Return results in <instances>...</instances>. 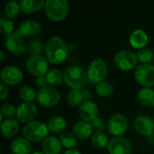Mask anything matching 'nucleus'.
I'll return each mask as SVG.
<instances>
[{
  "label": "nucleus",
  "mask_w": 154,
  "mask_h": 154,
  "mask_svg": "<svg viewBox=\"0 0 154 154\" xmlns=\"http://www.w3.org/2000/svg\"><path fill=\"white\" fill-rule=\"evenodd\" d=\"M129 128L127 117L123 114H115L107 121V130L114 136H123Z\"/></svg>",
  "instance_id": "7"
},
{
  "label": "nucleus",
  "mask_w": 154,
  "mask_h": 154,
  "mask_svg": "<svg viewBox=\"0 0 154 154\" xmlns=\"http://www.w3.org/2000/svg\"><path fill=\"white\" fill-rule=\"evenodd\" d=\"M14 113H16V109L10 103H5L1 107V115L3 116H5L7 118H12Z\"/></svg>",
  "instance_id": "37"
},
{
  "label": "nucleus",
  "mask_w": 154,
  "mask_h": 154,
  "mask_svg": "<svg viewBox=\"0 0 154 154\" xmlns=\"http://www.w3.org/2000/svg\"><path fill=\"white\" fill-rule=\"evenodd\" d=\"M46 79L48 80L49 85L52 87L60 86L64 81L63 73L58 69H51L46 74Z\"/></svg>",
  "instance_id": "27"
},
{
  "label": "nucleus",
  "mask_w": 154,
  "mask_h": 154,
  "mask_svg": "<svg viewBox=\"0 0 154 154\" xmlns=\"http://www.w3.org/2000/svg\"><path fill=\"white\" fill-rule=\"evenodd\" d=\"M49 68V61L46 57L42 55L32 56L26 63V69L28 72L33 76L41 77L46 76Z\"/></svg>",
  "instance_id": "9"
},
{
  "label": "nucleus",
  "mask_w": 154,
  "mask_h": 154,
  "mask_svg": "<svg viewBox=\"0 0 154 154\" xmlns=\"http://www.w3.org/2000/svg\"><path fill=\"white\" fill-rule=\"evenodd\" d=\"M48 132V126L41 121H32L23 127V135L29 142L43 141Z\"/></svg>",
  "instance_id": "3"
},
{
  "label": "nucleus",
  "mask_w": 154,
  "mask_h": 154,
  "mask_svg": "<svg viewBox=\"0 0 154 154\" xmlns=\"http://www.w3.org/2000/svg\"><path fill=\"white\" fill-rule=\"evenodd\" d=\"M23 78L22 70L14 66H6L1 71V79L6 85H17Z\"/></svg>",
  "instance_id": "15"
},
{
  "label": "nucleus",
  "mask_w": 154,
  "mask_h": 154,
  "mask_svg": "<svg viewBox=\"0 0 154 154\" xmlns=\"http://www.w3.org/2000/svg\"><path fill=\"white\" fill-rule=\"evenodd\" d=\"M114 62L116 67L122 70H130L134 68L136 69L138 64L137 54H134L127 50L120 51L115 55Z\"/></svg>",
  "instance_id": "8"
},
{
  "label": "nucleus",
  "mask_w": 154,
  "mask_h": 154,
  "mask_svg": "<svg viewBox=\"0 0 154 154\" xmlns=\"http://www.w3.org/2000/svg\"><path fill=\"white\" fill-rule=\"evenodd\" d=\"M5 46L8 51L15 55L22 54L26 50V43L24 38L21 36L17 32H14L13 33L5 37Z\"/></svg>",
  "instance_id": "11"
},
{
  "label": "nucleus",
  "mask_w": 154,
  "mask_h": 154,
  "mask_svg": "<svg viewBox=\"0 0 154 154\" xmlns=\"http://www.w3.org/2000/svg\"><path fill=\"white\" fill-rule=\"evenodd\" d=\"M19 130V124L14 118H7L1 124V134L5 138L14 137Z\"/></svg>",
  "instance_id": "23"
},
{
  "label": "nucleus",
  "mask_w": 154,
  "mask_h": 154,
  "mask_svg": "<svg viewBox=\"0 0 154 154\" xmlns=\"http://www.w3.org/2000/svg\"><path fill=\"white\" fill-rule=\"evenodd\" d=\"M44 51L49 62L59 64L66 60L69 53V48L63 39L58 36H53L46 42Z\"/></svg>",
  "instance_id": "1"
},
{
  "label": "nucleus",
  "mask_w": 154,
  "mask_h": 154,
  "mask_svg": "<svg viewBox=\"0 0 154 154\" xmlns=\"http://www.w3.org/2000/svg\"><path fill=\"white\" fill-rule=\"evenodd\" d=\"M42 30V24L34 19L24 20L18 27L17 32L23 38H32L36 36Z\"/></svg>",
  "instance_id": "16"
},
{
  "label": "nucleus",
  "mask_w": 154,
  "mask_h": 154,
  "mask_svg": "<svg viewBox=\"0 0 154 154\" xmlns=\"http://www.w3.org/2000/svg\"><path fill=\"white\" fill-rule=\"evenodd\" d=\"M153 121H154V119H153Z\"/></svg>",
  "instance_id": "43"
},
{
  "label": "nucleus",
  "mask_w": 154,
  "mask_h": 154,
  "mask_svg": "<svg viewBox=\"0 0 154 154\" xmlns=\"http://www.w3.org/2000/svg\"><path fill=\"white\" fill-rule=\"evenodd\" d=\"M19 97L24 102L32 103L35 99V97H37V95L35 93V90L32 87L23 86L19 89Z\"/></svg>",
  "instance_id": "31"
},
{
  "label": "nucleus",
  "mask_w": 154,
  "mask_h": 154,
  "mask_svg": "<svg viewBox=\"0 0 154 154\" xmlns=\"http://www.w3.org/2000/svg\"><path fill=\"white\" fill-rule=\"evenodd\" d=\"M32 147L25 138H16L11 143V152L13 154H32Z\"/></svg>",
  "instance_id": "22"
},
{
  "label": "nucleus",
  "mask_w": 154,
  "mask_h": 154,
  "mask_svg": "<svg viewBox=\"0 0 154 154\" xmlns=\"http://www.w3.org/2000/svg\"><path fill=\"white\" fill-rule=\"evenodd\" d=\"M96 92L98 96L103 97H110L115 92V87L113 84L107 81H103L96 86Z\"/></svg>",
  "instance_id": "28"
},
{
  "label": "nucleus",
  "mask_w": 154,
  "mask_h": 154,
  "mask_svg": "<svg viewBox=\"0 0 154 154\" xmlns=\"http://www.w3.org/2000/svg\"><path fill=\"white\" fill-rule=\"evenodd\" d=\"M130 43L135 49H143L148 42V34L142 29H135L130 34Z\"/></svg>",
  "instance_id": "21"
},
{
  "label": "nucleus",
  "mask_w": 154,
  "mask_h": 154,
  "mask_svg": "<svg viewBox=\"0 0 154 154\" xmlns=\"http://www.w3.org/2000/svg\"><path fill=\"white\" fill-rule=\"evenodd\" d=\"M60 140L61 144L68 149L72 150L73 148H75L77 146V139L76 136L71 134L70 132H63L62 134H60Z\"/></svg>",
  "instance_id": "29"
},
{
  "label": "nucleus",
  "mask_w": 154,
  "mask_h": 154,
  "mask_svg": "<svg viewBox=\"0 0 154 154\" xmlns=\"http://www.w3.org/2000/svg\"><path fill=\"white\" fill-rule=\"evenodd\" d=\"M90 93L88 91H81L80 89H71L67 96V100L69 106L76 107L79 106L84 101L89 100Z\"/></svg>",
  "instance_id": "19"
},
{
  "label": "nucleus",
  "mask_w": 154,
  "mask_h": 154,
  "mask_svg": "<svg viewBox=\"0 0 154 154\" xmlns=\"http://www.w3.org/2000/svg\"><path fill=\"white\" fill-rule=\"evenodd\" d=\"M32 154H44L43 152H33V153Z\"/></svg>",
  "instance_id": "42"
},
{
  "label": "nucleus",
  "mask_w": 154,
  "mask_h": 154,
  "mask_svg": "<svg viewBox=\"0 0 154 154\" xmlns=\"http://www.w3.org/2000/svg\"><path fill=\"white\" fill-rule=\"evenodd\" d=\"M0 54H1L0 60H1V62H3V61L5 60V51H4L3 50H1V51H0Z\"/></svg>",
  "instance_id": "41"
},
{
  "label": "nucleus",
  "mask_w": 154,
  "mask_h": 154,
  "mask_svg": "<svg viewBox=\"0 0 154 154\" xmlns=\"http://www.w3.org/2000/svg\"><path fill=\"white\" fill-rule=\"evenodd\" d=\"M73 134L76 138L86 140L93 135V128L90 123L86 121L78 122L73 127Z\"/></svg>",
  "instance_id": "20"
},
{
  "label": "nucleus",
  "mask_w": 154,
  "mask_h": 154,
  "mask_svg": "<svg viewBox=\"0 0 154 154\" xmlns=\"http://www.w3.org/2000/svg\"><path fill=\"white\" fill-rule=\"evenodd\" d=\"M108 73L106 62L103 59H96L88 65L87 74L88 81L92 84H99L104 81Z\"/></svg>",
  "instance_id": "5"
},
{
  "label": "nucleus",
  "mask_w": 154,
  "mask_h": 154,
  "mask_svg": "<svg viewBox=\"0 0 154 154\" xmlns=\"http://www.w3.org/2000/svg\"><path fill=\"white\" fill-rule=\"evenodd\" d=\"M107 150L110 154H131L132 143L125 137L115 136L109 140Z\"/></svg>",
  "instance_id": "12"
},
{
  "label": "nucleus",
  "mask_w": 154,
  "mask_h": 154,
  "mask_svg": "<svg viewBox=\"0 0 154 154\" xmlns=\"http://www.w3.org/2000/svg\"><path fill=\"white\" fill-rule=\"evenodd\" d=\"M135 80L145 88L154 86V65L150 63H143L138 65L134 70Z\"/></svg>",
  "instance_id": "6"
},
{
  "label": "nucleus",
  "mask_w": 154,
  "mask_h": 154,
  "mask_svg": "<svg viewBox=\"0 0 154 154\" xmlns=\"http://www.w3.org/2000/svg\"><path fill=\"white\" fill-rule=\"evenodd\" d=\"M138 100L145 107H154V90L151 88H143L138 92Z\"/></svg>",
  "instance_id": "24"
},
{
  "label": "nucleus",
  "mask_w": 154,
  "mask_h": 154,
  "mask_svg": "<svg viewBox=\"0 0 154 154\" xmlns=\"http://www.w3.org/2000/svg\"><path fill=\"white\" fill-rule=\"evenodd\" d=\"M79 116L83 119V121L91 123L96 118H97L98 116V107L96 103L87 100L84 101L79 106Z\"/></svg>",
  "instance_id": "17"
},
{
  "label": "nucleus",
  "mask_w": 154,
  "mask_h": 154,
  "mask_svg": "<svg viewBox=\"0 0 154 154\" xmlns=\"http://www.w3.org/2000/svg\"><path fill=\"white\" fill-rule=\"evenodd\" d=\"M38 113L37 106L33 103L23 102L16 108V118L22 123H30L33 121Z\"/></svg>",
  "instance_id": "13"
},
{
  "label": "nucleus",
  "mask_w": 154,
  "mask_h": 154,
  "mask_svg": "<svg viewBox=\"0 0 154 154\" xmlns=\"http://www.w3.org/2000/svg\"><path fill=\"white\" fill-rule=\"evenodd\" d=\"M47 126L51 133L62 134L63 132H65V129L67 127V122L62 116H55L49 120Z\"/></svg>",
  "instance_id": "25"
},
{
  "label": "nucleus",
  "mask_w": 154,
  "mask_h": 154,
  "mask_svg": "<svg viewBox=\"0 0 154 154\" xmlns=\"http://www.w3.org/2000/svg\"><path fill=\"white\" fill-rule=\"evenodd\" d=\"M37 100L39 104L44 107H53L59 104L60 100V94L56 88L48 87L42 88L37 92Z\"/></svg>",
  "instance_id": "10"
},
{
  "label": "nucleus",
  "mask_w": 154,
  "mask_h": 154,
  "mask_svg": "<svg viewBox=\"0 0 154 154\" xmlns=\"http://www.w3.org/2000/svg\"><path fill=\"white\" fill-rule=\"evenodd\" d=\"M13 30H14V23L10 19L5 17L0 19V32L2 34L7 36L14 32Z\"/></svg>",
  "instance_id": "35"
},
{
  "label": "nucleus",
  "mask_w": 154,
  "mask_h": 154,
  "mask_svg": "<svg viewBox=\"0 0 154 154\" xmlns=\"http://www.w3.org/2000/svg\"><path fill=\"white\" fill-rule=\"evenodd\" d=\"M34 83H35V85H36L40 89L48 88V85H49L48 80H47V79H46V76L37 77L36 79H35V81H34Z\"/></svg>",
  "instance_id": "38"
},
{
  "label": "nucleus",
  "mask_w": 154,
  "mask_h": 154,
  "mask_svg": "<svg viewBox=\"0 0 154 154\" xmlns=\"http://www.w3.org/2000/svg\"><path fill=\"white\" fill-rule=\"evenodd\" d=\"M90 124L92 125L93 131H95L96 133H103L104 130L106 129V126H107V124L106 123V121L103 118H100V117L96 118Z\"/></svg>",
  "instance_id": "36"
},
{
  "label": "nucleus",
  "mask_w": 154,
  "mask_h": 154,
  "mask_svg": "<svg viewBox=\"0 0 154 154\" xmlns=\"http://www.w3.org/2000/svg\"><path fill=\"white\" fill-rule=\"evenodd\" d=\"M91 142L93 145L97 148H105L107 147L108 138L104 133H95L91 136Z\"/></svg>",
  "instance_id": "33"
},
{
  "label": "nucleus",
  "mask_w": 154,
  "mask_h": 154,
  "mask_svg": "<svg viewBox=\"0 0 154 154\" xmlns=\"http://www.w3.org/2000/svg\"><path fill=\"white\" fill-rule=\"evenodd\" d=\"M9 95V89L7 88V85L1 81L0 83V98L1 100H5Z\"/></svg>",
  "instance_id": "39"
},
{
  "label": "nucleus",
  "mask_w": 154,
  "mask_h": 154,
  "mask_svg": "<svg viewBox=\"0 0 154 154\" xmlns=\"http://www.w3.org/2000/svg\"><path fill=\"white\" fill-rule=\"evenodd\" d=\"M134 127L140 134L151 136L154 133V121L148 116L141 115L134 119Z\"/></svg>",
  "instance_id": "14"
},
{
  "label": "nucleus",
  "mask_w": 154,
  "mask_h": 154,
  "mask_svg": "<svg viewBox=\"0 0 154 154\" xmlns=\"http://www.w3.org/2000/svg\"><path fill=\"white\" fill-rule=\"evenodd\" d=\"M27 50H28V52L32 56L41 55V53L43 51V50H45V46L43 45V42L41 40L34 39L29 43Z\"/></svg>",
  "instance_id": "32"
},
{
  "label": "nucleus",
  "mask_w": 154,
  "mask_h": 154,
  "mask_svg": "<svg viewBox=\"0 0 154 154\" xmlns=\"http://www.w3.org/2000/svg\"><path fill=\"white\" fill-rule=\"evenodd\" d=\"M61 145L60 139L54 135H50L42 141V148L44 154H60Z\"/></svg>",
  "instance_id": "18"
},
{
  "label": "nucleus",
  "mask_w": 154,
  "mask_h": 154,
  "mask_svg": "<svg viewBox=\"0 0 154 154\" xmlns=\"http://www.w3.org/2000/svg\"><path fill=\"white\" fill-rule=\"evenodd\" d=\"M63 154H81V153H80L79 151L72 149V150H68V151H66V152H65Z\"/></svg>",
  "instance_id": "40"
},
{
  "label": "nucleus",
  "mask_w": 154,
  "mask_h": 154,
  "mask_svg": "<svg viewBox=\"0 0 154 154\" xmlns=\"http://www.w3.org/2000/svg\"><path fill=\"white\" fill-rule=\"evenodd\" d=\"M21 7L20 4L15 1H10L5 5V14L8 19H14L18 16L20 13Z\"/></svg>",
  "instance_id": "30"
},
{
  "label": "nucleus",
  "mask_w": 154,
  "mask_h": 154,
  "mask_svg": "<svg viewBox=\"0 0 154 154\" xmlns=\"http://www.w3.org/2000/svg\"><path fill=\"white\" fill-rule=\"evenodd\" d=\"M45 12L52 21H61L68 15L69 5L66 0H47L45 1Z\"/></svg>",
  "instance_id": "4"
},
{
  "label": "nucleus",
  "mask_w": 154,
  "mask_h": 154,
  "mask_svg": "<svg viewBox=\"0 0 154 154\" xmlns=\"http://www.w3.org/2000/svg\"><path fill=\"white\" fill-rule=\"evenodd\" d=\"M138 60L142 61L143 63H148L154 60V52L152 49L143 48L137 52Z\"/></svg>",
  "instance_id": "34"
},
{
  "label": "nucleus",
  "mask_w": 154,
  "mask_h": 154,
  "mask_svg": "<svg viewBox=\"0 0 154 154\" xmlns=\"http://www.w3.org/2000/svg\"></svg>",
  "instance_id": "44"
},
{
  "label": "nucleus",
  "mask_w": 154,
  "mask_h": 154,
  "mask_svg": "<svg viewBox=\"0 0 154 154\" xmlns=\"http://www.w3.org/2000/svg\"><path fill=\"white\" fill-rule=\"evenodd\" d=\"M64 81L71 89L83 88L88 81V74L85 69L79 65H70L63 71Z\"/></svg>",
  "instance_id": "2"
},
{
  "label": "nucleus",
  "mask_w": 154,
  "mask_h": 154,
  "mask_svg": "<svg viewBox=\"0 0 154 154\" xmlns=\"http://www.w3.org/2000/svg\"><path fill=\"white\" fill-rule=\"evenodd\" d=\"M21 10L26 14H32L41 10L45 6V1L43 0H23L19 2Z\"/></svg>",
  "instance_id": "26"
}]
</instances>
